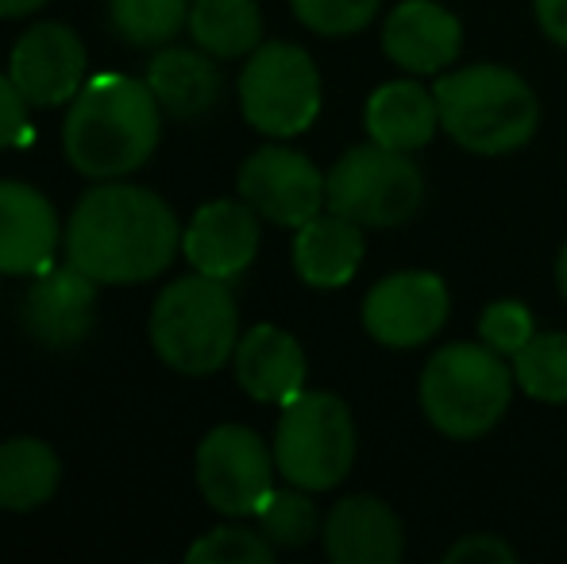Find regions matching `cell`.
<instances>
[{
	"mask_svg": "<svg viewBox=\"0 0 567 564\" xmlns=\"http://www.w3.org/2000/svg\"><path fill=\"white\" fill-rule=\"evenodd\" d=\"M182 248L174 209L158 194L105 182L78 202L66 225V264L105 286H132L163 275Z\"/></svg>",
	"mask_w": 567,
	"mask_h": 564,
	"instance_id": "obj_1",
	"label": "cell"
},
{
	"mask_svg": "<svg viewBox=\"0 0 567 564\" xmlns=\"http://www.w3.org/2000/svg\"><path fill=\"white\" fill-rule=\"evenodd\" d=\"M163 136V105L155 90L127 74L85 78L62 124V147L85 178L113 182L140 171Z\"/></svg>",
	"mask_w": 567,
	"mask_h": 564,
	"instance_id": "obj_2",
	"label": "cell"
},
{
	"mask_svg": "<svg viewBox=\"0 0 567 564\" xmlns=\"http://www.w3.org/2000/svg\"><path fill=\"white\" fill-rule=\"evenodd\" d=\"M441 129L471 155H506L533 140L540 105L517 70L478 62L449 70L433 85Z\"/></svg>",
	"mask_w": 567,
	"mask_h": 564,
	"instance_id": "obj_3",
	"label": "cell"
},
{
	"mask_svg": "<svg viewBox=\"0 0 567 564\" xmlns=\"http://www.w3.org/2000/svg\"><path fill=\"white\" fill-rule=\"evenodd\" d=\"M239 345V309L225 279L186 275L171 283L151 309V348L182 376H213Z\"/></svg>",
	"mask_w": 567,
	"mask_h": 564,
	"instance_id": "obj_4",
	"label": "cell"
},
{
	"mask_svg": "<svg viewBox=\"0 0 567 564\" xmlns=\"http://www.w3.org/2000/svg\"><path fill=\"white\" fill-rule=\"evenodd\" d=\"M514 368L491 345H449L429 356L417 399L429 425L452 441H475L491 433L509 410Z\"/></svg>",
	"mask_w": 567,
	"mask_h": 564,
	"instance_id": "obj_5",
	"label": "cell"
},
{
	"mask_svg": "<svg viewBox=\"0 0 567 564\" xmlns=\"http://www.w3.org/2000/svg\"><path fill=\"white\" fill-rule=\"evenodd\" d=\"M278 475L293 488L332 491L355 464V422L348 402L329 391H301L282 407L275 429Z\"/></svg>",
	"mask_w": 567,
	"mask_h": 564,
	"instance_id": "obj_6",
	"label": "cell"
},
{
	"mask_svg": "<svg viewBox=\"0 0 567 564\" xmlns=\"http://www.w3.org/2000/svg\"><path fill=\"white\" fill-rule=\"evenodd\" d=\"M329 209L363 228H398L425 202V178L405 151L359 143L324 174Z\"/></svg>",
	"mask_w": 567,
	"mask_h": 564,
	"instance_id": "obj_7",
	"label": "cell"
},
{
	"mask_svg": "<svg viewBox=\"0 0 567 564\" xmlns=\"http://www.w3.org/2000/svg\"><path fill=\"white\" fill-rule=\"evenodd\" d=\"M239 109L262 136H301L321 113V74L309 51L278 39L255 47L239 74Z\"/></svg>",
	"mask_w": 567,
	"mask_h": 564,
	"instance_id": "obj_8",
	"label": "cell"
},
{
	"mask_svg": "<svg viewBox=\"0 0 567 564\" xmlns=\"http://www.w3.org/2000/svg\"><path fill=\"white\" fill-rule=\"evenodd\" d=\"M197 491L225 519H251L275 491V449L255 429L217 425L197 444Z\"/></svg>",
	"mask_w": 567,
	"mask_h": 564,
	"instance_id": "obj_9",
	"label": "cell"
},
{
	"mask_svg": "<svg viewBox=\"0 0 567 564\" xmlns=\"http://www.w3.org/2000/svg\"><path fill=\"white\" fill-rule=\"evenodd\" d=\"M452 298L441 275L398 271L386 275L363 298V329L382 348H421L449 325Z\"/></svg>",
	"mask_w": 567,
	"mask_h": 564,
	"instance_id": "obj_10",
	"label": "cell"
},
{
	"mask_svg": "<svg viewBox=\"0 0 567 564\" xmlns=\"http://www.w3.org/2000/svg\"><path fill=\"white\" fill-rule=\"evenodd\" d=\"M239 197L259 213L262 221L282 228H301L317 213L329 209L324 174L309 163L301 151L290 147H259L239 166Z\"/></svg>",
	"mask_w": 567,
	"mask_h": 564,
	"instance_id": "obj_11",
	"label": "cell"
},
{
	"mask_svg": "<svg viewBox=\"0 0 567 564\" xmlns=\"http://www.w3.org/2000/svg\"><path fill=\"white\" fill-rule=\"evenodd\" d=\"M85 70H90L85 43L78 39L74 28L54 20L23 31L20 43L12 47V62H8L12 82L20 85L28 105L35 109H54L74 101L78 90L85 85Z\"/></svg>",
	"mask_w": 567,
	"mask_h": 564,
	"instance_id": "obj_12",
	"label": "cell"
},
{
	"mask_svg": "<svg viewBox=\"0 0 567 564\" xmlns=\"http://www.w3.org/2000/svg\"><path fill=\"white\" fill-rule=\"evenodd\" d=\"M23 329L54 352H70L93 332L97 321V279L78 271L74 264L47 267L23 294Z\"/></svg>",
	"mask_w": 567,
	"mask_h": 564,
	"instance_id": "obj_13",
	"label": "cell"
},
{
	"mask_svg": "<svg viewBox=\"0 0 567 564\" xmlns=\"http://www.w3.org/2000/svg\"><path fill=\"white\" fill-rule=\"evenodd\" d=\"M182 256L194 271L231 283L259 256V213L244 197L202 205L182 233Z\"/></svg>",
	"mask_w": 567,
	"mask_h": 564,
	"instance_id": "obj_14",
	"label": "cell"
},
{
	"mask_svg": "<svg viewBox=\"0 0 567 564\" xmlns=\"http://www.w3.org/2000/svg\"><path fill=\"white\" fill-rule=\"evenodd\" d=\"M463 28L436 0H402L382 23V51L410 74H441L460 59Z\"/></svg>",
	"mask_w": 567,
	"mask_h": 564,
	"instance_id": "obj_15",
	"label": "cell"
},
{
	"mask_svg": "<svg viewBox=\"0 0 567 564\" xmlns=\"http://www.w3.org/2000/svg\"><path fill=\"white\" fill-rule=\"evenodd\" d=\"M59 248L54 205L28 182H0V275H39Z\"/></svg>",
	"mask_w": 567,
	"mask_h": 564,
	"instance_id": "obj_16",
	"label": "cell"
},
{
	"mask_svg": "<svg viewBox=\"0 0 567 564\" xmlns=\"http://www.w3.org/2000/svg\"><path fill=\"white\" fill-rule=\"evenodd\" d=\"M231 363H236V383L255 402L286 407V402L306 391V371H309L306 352L278 325H255V329H247L239 337L236 352H231Z\"/></svg>",
	"mask_w": 567,
	"mask_h": 564,
	"instance_id": "obj_17",
	"label": "cell"
},
{
	"mask_svg": "<svg viewBox=\"0 0 567 564\" xmlns=\"http://www.w3.org/2000/svg\"><path fill=\"white\" fill-rule=\"evenodd\" d=\"M324 553L337 564H398L405 550L402 522L382 499L348 495L324 519Z\"/></svg>",
	"mask_w": 567,
	"mask_h": 564,
	"instance_id": "obj_18",
	"label": "cell"
},
{
	"mask_svg": "<svg viewBox=\"0 0 567 564\" xmlns=\"http://www.w3.org/2000/svg\"><path fill=\"white\" fill-rule=\"evenodd\" d=\"M363 252V225L332 209L317 213L293 236V271L301 275V283L317 286V290H340V286L355 279Z\"/></svg>",
	"mask_w": 567,
	"mask_h": 564,
	"instance_id": "obj_19",
	"label": "cell"
},
{
	"mask_svg": "<svg viewBox=\"0 0 567 564\" xmlns=\"http://www.w3.org/2000/svg\"><path fill=\"white\" fill-rule=\"evenodd\" d=\"M367 136L390 151H421L425 143H433L436 129H441V113H436V98L425 85L410 82H386L367 98Z\"/></svg>",
	"mask_w": 567,
	"mask_h": 564,
	"instance_id": "obj_20",
	"label": "cell"
},
{
	"mask_svg": "<svg viewBox=\"0 0 567 564\" xmlns=\"http://www.w3.org/2000/svg\"><path fill=\"white\" fill-rule=\"evenodd\" d=\"M147 85L155 90L158 105L174 121H197L213 113L220 101V70L213 66L209 54L186 51V47H166L151 59Z\"/></svg>",
	"mask_w": 567,
	"mask_h": 564,
	"instance_id": "obj_21",
	"label": "cell"
},
{
	"mask_svg": "<svg viewBox=\"0 0 567 564\" xmlns=\"http://www.w3.org/2000/svg\"><path fill=\"white\" fill-rule=\"evenodd\" d=\"M62 460L39 437H12L0 444V511L28 514L54 499Z\"/></svg>",
	"mask_w": 567,
	"mask_h": 564,
	"instance_id": "obj_22",
	"label": "cell"
},
{
	"mask_svg": "<svg viewBox=\"0 0 567 564\" xmlns=\"http://www.w3.org/2000/svg\"><path fill=\"white\" fill-rule=\"evenodd\" d=\"M189 31L213 59H244L262 43V12L255 0H194Z\"/></svg>",
	"mask_w": 567,
	"mask_h": 564,
	"instance_id": "obj_23",
	"label": "cell"
},
{
	"mask_svg": "<svg viewBox=\"0 0 567 564\" xmlns=\"http://www.w3.org/2000/svg\"><path fill=\"white\" fill-rule=\"evenodd\" d=\"M514 383L537 402H567V332H537L509 356Z\"/></svg>",
	"mask_w": 567,
	"mask_h": 564,
	"instance_id": "obj_24",
	"label": "cell"
},
{
	"mask_svg": "<svg viewBox=\"0 0 567 564\" xmlns=\"http://www.w3.org/2000/svg\"><path fill=\"white\" fill-rule=\"evenodd\" d=\"M313 491L306 488H275L267 495V503L259 506V530L275 550H301L317 537L321 530V514H317Z\"/></svg>",
	"mask_w": 567,
	"mask_h": 564,
	"instance_id": "obj_25",
	"label": "cell"
},
{
	"mask_svg": "<svg viewBox=\"0 0 567 564\" xmlns=\"http://www.w3.org/2000/svg\"><path fill=\"white\" fill-rule=\"evenodd\" d=\"M109 12L132 47H163L189 23V0H109Z\"/></svg>",
	"mask_w": 567,
	"mask_h": 564,
	"instance_id": "obj_26",
	"label": "cell"
},
{
	"mask_svg": "<svg viewBox=\"0 0 567 564\" xmlns=\"http://www.w3.org/2000/svg\"><path fill=\"white\" fill-rule=\"evenodd\" d=\"M186 561H194V564H270L275 561V545L262 537V530L217 526L189 545Z\"/></svg>",
	"mask_w": 567,
	"mask_h": 564,
	"instance_id": "obj_27",
	"label": "cell"
},
{
	"mask_svg": "<svg viewBox=\"0 0 567 564\" xmlns=\"http://www.w3.org/2000/svg\"><path fill=\"white\" fill-rule=\"evenodd\" d=\"M382 0H290L293 16L306 23L309 31L329 39H343L363 31L367 23L379 16Z\"/></svg>",
	"mask_w": 567,
	"mask_h": 564,
	"instance_id": "obj_28",
	"label": "cell"
},
{
	"mask_svg": "<svg viewBox=\"0 0 567 564\" xmlns=\"http://www.w3.org/2000/svg\"><path fill=\"white\" fill-rule=\"evenodd\" d=\"M533 337H537L533 314L522 301H491V306L483 309V317H478V340L491 345L494 352H502V356L522 352Z\"/></svg>",
	"mask_w": 567,
	"mask_h": 564,
	"instance_id": "obj_29",
	"label": "cell"
},
{
	"mask_svg": "<svg viewBox=\"0 0 567 564\" xmlns=\"http://www.w3.org/2000/svg\"><path fill=\"white\" fill-rule=\"evenodd\" d=\"M444 564H517V550L498 534H467L444 553Z\"/></svg>",
	"mask_w": 567,
	"mask_h": 564,
	"instance_id": "obj_30",
	"label": "cell"
},
{
	"mask_svg": "<svg viewBox=\"0 0 567 564\" xmlns=\"http://www.w3.org/2000/svg\"><path fill=\"white\" fill-rule=\"evenodd\" d=\"M28 98L12 82V74H0V151L16 147L28 136Z\"/></svg>",
	"mask_w": 567,
	"mask_h": 564,
	"instance_id": "obj_31",
	"label": "cell"
},
{
	"mask_svg": "<svg viewBox=\"0 0 567 564\" xmlns=\"http://www.w3.org/2000/svg\"><path fill=\"white\" fill-rule=\"evenodd\" d=\"M537 23L556 47H567V0H533Z\"/></svg>",
	"mask_w": 567,
	"mask_h": 564,
	"instance_id": "obj_32",
	"label": "cell"
},
{
	"mask_svg": "<svg viewBox=\"0 0 567 564\" xmlns=\"http://www.w3.org/2000/svg\"><path fill=\"white\" fill-rule=\"evenodd\" d=\"M47 0H0V16L4 20H20V16H31V12H39Z\"/></svg>",
	"mask_w": 567,
	"mask_h": 564,
	"instance_id": "obj_33",
	"label": "cell"
},
{
	"mask_svg": "<svg viewBox=\"0 0 567 564\" xmlns=\"http://www.w3.org/2000/svg\"><path fill=\"white\" fill-rule=\"evenodd\" d=\"M556 286H560V298L567 301V240H564L560 256H556Z\"/></svg>",
	"mask_w": 567,
	"mask_h": 564,
	"instance_id": "obj_34",
	"label": "cell"
}]
</instances>
